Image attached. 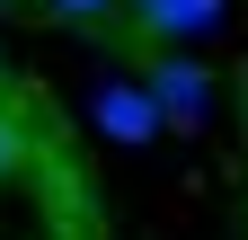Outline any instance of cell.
I'll return each mask as SVG.
<instances>
[{"instance_id":"1","label":"cell","mask_w":248,"mask_h":240,"mask_svg":"<svg viewBox=\"0 0 248 240\" xmlns=\"http://www.w3.org/2000/svg\"><path fill=\"white\" fill-rule=\"evenodd\" d=\"M231 0H115V18H124V36H142V45H195L222 27Z\"/></svg>"},{"instance_id":"2","label":"cell","mask_w":248,"mask_h":240,"mask_svg":"<svg viewBox=\"0 0 248 240\" xmlns=\"http://www.w3.org/2000/svg\"><path fill=\"white\" fill-rule=\"evenodd\" d=\"M142 89L160 98V125H195V116L213 107V80H204V63H186V53H151Z\"/></svg>"},{"instance_id":"3","label":"cell","mask_w":248,"mask_h":240,"mask_svg":"<svg viewBox=\"0 0 248 240\" xmlns=\"http://www.w3.org/2000/svg\"><path fill=\"white\" fill-rule=\"evenodd\" d=\"M98 134L107 142H151L160 134V98H151L142 80H107L98 89Z\"/></svg>"},{"instance_id":"4","label":"cell","mask_w":248,"mask_h":240,"mask_svg":"<svg viewBox=\"0 0 248 240\" xmlns=\"http://www.w3.org/2000/svg\"><path fill=\"white\" fill-rule=\"evenodd\" d=\"M27 160H36V125H27V98H9V89H0V187H9Z\"/></svg>"},{"instance_id":"5","label":"cell","mask_w":248,"mask_h":240,"mask_svg":"<svg viewBox=\"0 0 248 240\" xmlns=\"http://www.w3.org/2000/svg\"><path fill=\"white\" fill-rule=\"evenodd\" d=\"M53 18H71V27H115V0H45Z\"/></svg>"},{"instance_id":"6","label":"cell","mask_w":248,"mask_h":240,"mask_svg":"<svg viewBox=\"0 0 248 240\" xmlns=\"http://www.w3.org/2000/svg\"><path fill=\"white\" fill-rule=\"evenodd\" d=\"M0 9H18V0H0Z\"/></svg>"}]
</instances>
